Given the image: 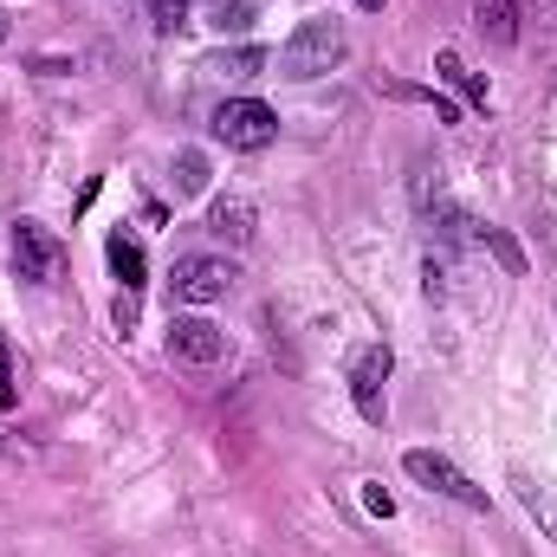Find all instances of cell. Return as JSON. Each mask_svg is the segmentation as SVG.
I'll return each mask as SVG.
<instances>
[{"instance_id":"12","label":"cell","mask_w":557,"mask_h":557,"mask_svg":"<svg viewBox=\"0 0 557 557\" xmlns=\"http://www.w3.org/2000/svg\"><path fill=\"white\" fill-rule=\"evenodd\" d=\"M434 72H441V78H447V85H454V91H460L467 104H480V111H486V85H480V78H473L467 65H460V52H454V46H447V52L434 59Z\"/></svg>"},{"instance_id":"18","label":"cell","mask_w":557,"mask_h":557,"mask_svg":"<svg viewBox=\"0 0 557 557\" xmlns=\"http://www.w3.org/2000/svg\"><path fill=\"white\" fill-rule=\"evenodd\" d=\"M363 506H370V512H376V519H389V512H396V499H389V493H383V486H363Z\"/></svg>"},{"instance_id":"15","label":"cell","mask_w":557,"mask_h":557,"mask_svg":"<svg viewBox=\"0 0 557 557\" xmlns=\"http://www.w3.org/2000/svg\"><path fill=\"white\" fill-rule=\"evenodd\" d=\"M149 20H156L162 33H175V26L188 20V0H149Z\"/></svg>"},{"instance_id":"19","label":"cell","mask_w":557,"mask_h":557,"mask_svg":"<svg viewBox=\"0 0 557 557\" xmlns=\"http://www.w3.org/2000/svg\"><path fill=\"white\" fill-rule=\"evenodd\" d=\"M357 7H363V13H376V7H383V0H357Z\"/></svg>"},{"instance_id":"6","label":"cell","mask_w":557,"mask_h":557,"mask_svg":"<svg viewBox=\"0 0 557 557\" xmlns=\"http://www.w3.org/2000/svg\"><path fill=\"white\" fill-rule=\"evenodd\" d=\"M389 370H396L389 344L357 350V363H350V396H357V416H363V421H383V389H389Z\"/></svg>"},{"instance_id":"13","label":"cell","mask_w":557,"mask_h":557,"mask_svg":"<svg viewBox=\"0 0 557 557\" xmlns=\"http://www.w3.org/2000/svg\"><path fill=\"white\" fill-rule=\"evenodd\" d=\"M175 188H182V195H201V188H208V156H201V149H182V156H175Z\"/></svg>"},{"instance_id":"11","label":"cell","mask_w":557,"mask_h":557,"mask_svg":"<svg viewBox=\"0 0 557 557\" xmlns=\"http://www.w3.org/2000/svg\"><path fill=\"white\" fill-rule=\"evenodd\" d=\"M273 65V52L267 46H234V52H214V65L208 72H227V78H260Z\"/></svg>"},{"instance_id":"8","label":"cell","mask_w":557,"mask_h":557,"mask_svg":"<svg viewBox=\"0 0 557 557\" xmlns=\"http://www.w3.org/2000/svg\"><path fill=\"white\" fill-rule=\"evenodd\" d=\"M208 227H214L221 240L247 247V240H253V208H247L240 195H227V201H214V208H208Z\"/></svg>"},{"instance_id":"3","label":"cell","mask_w":557,"mask_h":557,"mask_svg":"<svg viewBox=\"0 0 557 557\" xmlns=\"http://www.w3.org/2000/svg\"><path fill=\"white\" fill-rule=\"evenodd\" d=\"M214 137L227 143V149H267V143L278 137V117L260 98H227V104L214 111Z\"/></svg>"},{"instance_id":"1","label":"cell","mask_w":557,"mask_h":557,"mask_svg":"<svg viewBox=\"0 0 557 557\" xmlns=\"http://www.w3.org/2000/svg\"><path fill=\"white\" fill-rule=\"evenodd\" d=\"M350 59V39H344V26L337 20H305L285 46H278V72L285 78H324V72H337Z\"/></svg>"},{"instance_id":"7","label":"cell","mask_w":557,"mask_h":557,"mask_svg":"<svg viewBox=\"0 0 557 557\" xmlns=\"http://www.w3.org/2000/svg\"><path fill=\"white\" fill-rule=\"evenodd\" d=\"M169 357H182V363L208 370V363H221V357H227V331H221V324H208V318H169Z\"/></svg>"},{"instance_id":"16","label":"cell","mask_w":557,"mask_h":557,"mask_svg":"<svg viewBox=\"0 0 557 557\" xmlns=\"http://www.w3.org/2000/svg\"><path fill=\"white\" fill-rule=\"evenodd\" d=\"M486 247H493V253L506 260V273H525V260H519V247H512V240H506L499 227H486Z\"/></svg>"},{"instance_id":"4","label":"cell","mask_w":557,"mask_h":557,"mask_svg":"<svg viewBox=\"0 0 557 557\" xmlns=\"http://www.w3.org/2000/svg\"><path fill=\"white\" fill-rule=\"evenodd\" d=\"M234 260H214V253H188V260H175V273H169V285H175V298L182 305H214V298H227L234 292Z\"/></svg>"},{"instance_id":"5","label":"cell","mask_w":557,"mask_h":557,"mask_svg":"<svg viewBox=\"0 0 557 557\" xmlns=\"http://www.w3.org/2000/svg\"><path fill=\"white\" fill-rule=\"evenodd\" d=\"M13 267H20V278H33V285H52L59 267H65V247L39 221H20L13 227Z\"/></svg>"},{"instance_id":"17","label":"cell","mask_w":557,"mask_h":557,"mask_svg":"<svg viewBox=\"0 0 557 557\" xmlns=\"http://www.w3.org/2000/svg\"><path fill=\"white\" fill-rule=\"evenodd\" d=\"M214 26H221V33H240V26H247V0H234V7L221 0V7H214Z\"/></svg>"},{"instance_id":"10","label":"cell","mask_w":557,"mask_h":557,"mask_svg":"<svg viewBox=\"0 0 557 557\" xmlns=\"http://www.w3.org/2000/svg\"><path fill=\"white\" fill-rule=\"evenodd\" d=\"M104 260H111V273H117V285H124V292H137V285H143V247L131 240V234H111Z\"/></svg>"},{"instance_id":"9","label":"cell","mask_w":557,"mask_h":557,"mask_svg":"<svg viewBox=\"0 0 557 557\" xmlns=\"http://www.w3.org/2000/svg\"><path fill=\"white\" fill-rule=\"evenodd\" d=\"M473 13H480V33L493 46H519V0H480Z\"/></svg>"},{"instance_id":"14","label":"cell","mask_w":557,"mask_h":557,"mask_svg":"<svg viewBox=\"0 0 557 557\" xmlns=\"http://www.w3.org/2000/svg\"><path fill=\"white\" fill-rule=\"evenodd\" d=\"M519 493H525V506H532V512L552 525V539H557V506H552V493H545V486H532V480H519Z\"/></svg>"},{"instance_id":"2","label":"cell","mask_w":557,"mask_h":557,"mask_svg":"<svg viewBox=\"0 0 557 557\" xmlns=\"http://www.w3.org/2000/svg\"><path fill=\"white\" fill-rule=\"evenodd\" d=\"M403 473L428 486V493H441V499H454V506H473V512H486V486H473L447 454H428V447H409L403 454Z\"/></svg>"}]
</instances>
